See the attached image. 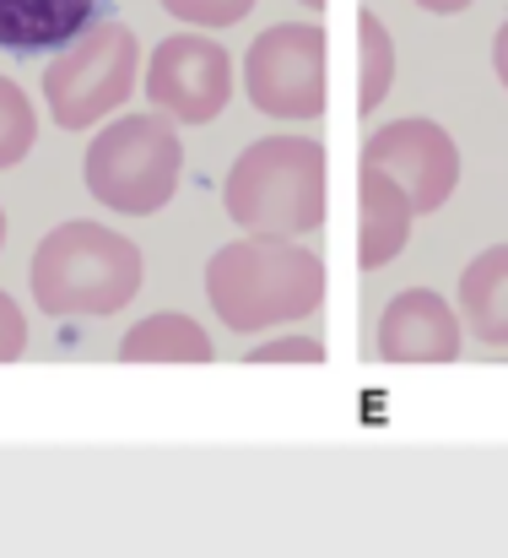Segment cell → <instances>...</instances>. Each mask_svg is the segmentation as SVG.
<instances>
[{
	"label": "cell",
	"instance_id": "obj_20",
	"mask_svg": "<svg viewBox=\"0 0 508 558\" xmlns=\"http://www.w3.org/2000/svg\"><path fill=\"white\" fill-rule=\"evenodd\" d=\"M422 11H433V16H455V11H466L471 0H417Z\"/></svg>",
	"mask_w": 508,
	"mask_h": 558
},
{
	"label": "cell",
	"instance_id": "obj_9",
	"mask_svg": "<svg viewBox=\"0 0 508 558\" xmlns=\"http://www.w3.org/2000/svg\"><path fill=\"white\" fill-rule=\"evenodd\" d=\"M460 348H466V320L433 288L395 293L373 331V353L384 364H455Z\"/></svg>",
	"mask_w": 508,
	"mask_h": 558
},
{
	"label": "cell",
	"instance_id": "obj_10",
	"mask_svg": "<svg viewBox=\"0 0 508 558\" xmlns=\"http://www.w3.org/2000/svg\"><path fill=\"white\" fill-rule=\"evenodd\" d=\"M114 0H0V49L5 54H60L98 22Z\"/></svg>",
	"mask_w": 508,
	"mask_h": 558
},
{
	"label": "cell",
	"instance_id": "obj_15",
	"mask_svg": "<svg viewBox=\"0 0 508 558\" xmlns=\"http://www.w3.org/2000/svg\"><path fill=\"white\" fill-rule=\"evenodd\" d=\"M38 142V114H33V98L0 76V169H16Z\"/></svg>",
	"mask_w": 508,
	"mask_h": 558
},
{
	"label": "cell",
	"instance_id": "obj_19",
	"mask_svg": "<svg viewBox=\"0 0 508 558\" xmlns=\"http://www.w3.org/2000/svg\"><path fill=\"white\" fill-rule=\"evenodd\" d=\"M493 71H498V82L508 87V16H504V27L493 33Z\"/></svg>",
	"mask_w": 508,
	"mask_h": 558
},
{
	"label": "cell",
	"instance_id": "obj_8",
	"mask_svg": "<svg viewBox=\"0 0 508 558\" xmlns=\"http://www.w3.org/2000/svg\"><path fill=\"white\" fill-rule=\"evenodd\" d=\"M362 163L384 169L395 185L411 195L417 217L449 206L460 185V147L438 120H389L362 142Z\"/></svg>",
	"mask_w": 508,
	"mask_h": 558
},
{
	"label": "cell",
	"instance_id": "obj_2",
	"mask_svg": "<svg viewBox=\"0 0 508 558\" xmlns=\"http://www.w3.org/2000/svg\"><path fill=\"white\" fill-rule=\"evenodd\" d=\"M33 310L49 320L71 315H120L141 293V250L92 217H71L49 228L27 260Z\"/></svg>",
	"mask_w": 508,
	"mask_h": 558
},
{
	"label": "cell",
	"instance_id": "obj_12",
	"mask_svg": "<svg viewBox=\"0 0 508 558\" xmlns=\"http://www.w3.org/2000/svg\"><path fill=\"white\" fill-rule=\"evenodd\" d=\"M460 320L476 342L508 348V244L482 250L466 271H460Z\"/></svg>",
	"mask_w": 508,
	"mask_h": 558
},
{
	"label": "cell",
	"instance_id": "obj_4",
	"mask_svg": "<svg viewBox=\"0 0 508 558\" xmlns=\"http://www.w3.org/2000/svg\"><path fill=\"white\" fill-rule=\"evenodd\" d=\"M82 174L98 206L109 211H125V217H152L163 211L178 190L184 174V147H178V131H173L169 114H120L109 120L87 158H82Z\"/></svg>",
	"mask_w": 508,
	"mask_h": 558
},
{
	"label": "cell",
	"instance_id": "obj_3",
	"mask_svg": "<svg viewBox=\"0 0 508 558\" xmlns=\"http://www.w3.org/2000/svg\"><path fill=\"white\" fill-rule=\"evenodd\" d=\"M222 206L244 233L298 239L325 222V142L320 136H260L238 153L222 180Z\"/></svg>",
	"mask_w": 508,
	"mask_h": 558
},
{
	"label": "cell",
	"instance_id": "obj_13",
	"mask_svg": "<svg viewBox=\"0 0 508 558\" xmlns=\"http://www.w3.org/2000/svg\"><path fill=\"white\" fill-rule=\"evenodd\" d=\"M216 348L206 337L200 320L189 315H147L125 331L120 342V364H211Z\"/></svg>",
	"mask_w": 508,
	"mask_h": 558
},
{
	"label": "cell",
	"instance_id": "obj_6",
	"mask_svg": "<svg viewBox=\"0 0 508 558\" xmlns=\"http://www.w3.org/2000/svg\"><path fill=\"white\" fill-rule=\"evenodd\" d=\"M244 93L265 120H320L325 114V27L276 22L244 54Z\"/></svg>",
	"mask_w": 508,
	"mask_h": 558
},
{
	"label": "cell",
	"instance_id": "obj_5",
	"mask_svg": "<svg viewBox=\"0 0 508 558\" xmlns=\"http://www.w3.org/2000/svg\"><path fill=\"white\" fill-rule=\"evenodd\" d=\"M141 76V44L125 22H98L76 44H65L44 71V104L49 120L65 131H87L98 120H114Z\"/></svg>",
	"mask_w": 508,
	"mask_h": 558
},
{
	"label": "cell",
	"instance_id": "obj_1",
	"mask_svg": "<svg viewBox=\"0 0 508 558\" xmlns=\"http://www.w3.org/2000/svg\"><path fill=\"white\" fill-rule=\"evenodd\" d=\"M206 299L238 337L293 326L325 299V260L276 233H244L206 260Z\"/></svg>",
	"mask_w": 508,
	"mask_h": 558
},
{
	"label": "cell",
	"instance_id": "obj_7",
	"mask_svg": "<svg viewBox=\"0 0 508 558\" xmlns=\"http://www.w3.org/2000/svg\"><path fill=\"white\" fill-rule=\"evenodd\" d=\"M141 87L173 125H211L233 98V54L206 33H169L152 49Z\"/></svg>",
	"mask_w": 508,
	"mask_h": 558
},
{
	"label": "cell",
	"instance_id": "obj_14",
	"mask_svg": "<svg viewBox=\"0 0 508 558\" xmlns=\"http://www.w3.org/2000/svg\"><path fill=\"white\" fill-rule=\"evenodd\" d=\"M357 114H379V104L395 87V38L373 11H357Z\"/></svg>",
	"mask_w": 508,
	"mask_h": 558
},
{
	"label": "cell",
	"instance_id": "obj_16",
	"mask_svg": "<svg viewBox=\"0 0 508 558\" xmlns=\"http://www.w3.org/2000/svg\"><path fill=\"white\" fill-rule=\"evenodd\" d=\"M255 5H260V0H163L169 16H178L184 27H206V33H216V27H238Z\"/></svg>",
	"mask_w": 508,
	"mask_h": 558
},
{
	"label": "cell",
	"instance_id": "obj_21",
	"mask_svg": "<svg viewBox=\"0 0 508 558\" xmlns=\"http://www.w3.org/2000/svg\"><path fill=\"white\" fill-rule=\"evenodd\" d=\"M298 5H309V11H320V5H325V0H298Z\"/></svg>",
	"mask_w": 508,
	"mask_h": 558
},
{
	"label": "cell",
	"instance_id": "obj_17",
	"mask_svg": "<svg viewBox=\"0 0 508 558\" xmlns=\"http://www.w3.org/2000/svg\"><path fill=\"white\" fill-rule=\"evenodd\" d=\"M249 364H325V342L314 337H276L249 348Z\"/></svg>",
	"mask_w": 508,
	"mask_h": 558
},
{
	"label": "cell",
	"instance_id": "obj_18",
	"mask_svg": "<svg viewBox=\"0 0 508 558\" xmlns=\"http://www.w3.org/2000/svg\"><path fill=\"white\" fill-rule=\"evenodd\" d=\"M22 353H27V315L11 293H0V364H11Z\"/></svg>",
	"mask_w": 508,
	"mask_h": 558
},
{
	"label": "cell",
	"instance_id": "obj_22",
	"mask_svg": "<svg viewBox=\"0 0 508 558\" xmlns=\"http://www.w3.org/2000/svg\"><path fill=\"white\" fill-rule=\"evenodd\" d=\"M0 244H5V211H0Z\"/></svg>",
	"mask_w": 508,
	"mask_h": 558
},
{
	"label": "cell",
	"instance_id": "obj_11",
	"mask_svg": "<svg viewBox=\"0 0 508 558\" xmlns=\"http://www.w3.org/2000/svg\"><path fill=\"white\" fill-rule=\"evenodd\" d=\"M411 217H417V206H411L406 190L395 185L384 169L357 163V266L362 271H379V266H389L406 250Z\"/></svg>",
	"mask_w": 508,
	"mask_h": 558
}]
</instances>
